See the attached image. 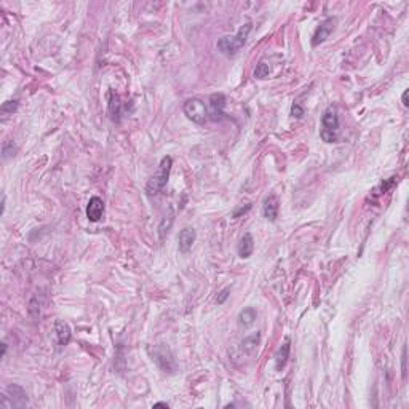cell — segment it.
<instances>
[{
	"mask_svg": "<svg viewBox=\"0 0 409 409\" xmlns=\"http://www.w3.org/2000/svg\"><path fill=\"white\" fill-rule=\"evenodd\" d=\"M291 114H293V117H296V119H302V117H304V109L299 104H294L293 109H291Z\"/></svg>",
	"mask_w": 409,
	"mask_h": 409,
	"instance_id": "cell-20",
	"label": "cell"
},
{
	"mask_svg": "<svg viewBox=\"0 0 409 409\" xmlns=\"http://www.w3.org/2000/svg\"><path fill=\"white\" fill-rule=\"evenodd\" d=\"M195 237H197V233L192 227H184L179 232L178 241H179V251L182 254H187L192 249V246H194V243H195Z\"/></svg>",
	"mask_w": 409,
	"mask_h": 409,
	"instance_id": "cell-8",
	"label": "cell"
},
{
	"mask_svg": "<svg viewBox=\"0 0 409 409\" xmlns=\"http://www.w3.org/2000/svg\"><path fill=\"white\" fill-rule=\"evenodd\" d=\"M182 111H184L186 117L189 120H192L197 125H203L206 123L208 120V111H206V106L202 99L198 98H190L184 103V107H182Z\"/></svg>",
	"mask_w": 409,
	"mask_h": 409,
	"instance_id": "cell-5",
	"label": "cell"
},
{
	"mask_svg": "<svg viewBox=\"0 0 409 409\" xmlns=\"http://www.w3.org/2000/svg\"><path fill=\"white\" fill-rule=\"evenodd\" d=\"M154 407H168V403H157L154 404Z\"/></svg>",
	"mask_w": 409,
	"mask_h": 409,
	"instance_id": "cell-25",
	"label": "cell"
},
{
	"mask_svg": "<svg viewBox=\"0 0 409 409\" xmlns=\"http://www.w3.org/2000/svg\"><path fill=\"white\" fill-rule=\"evenodd\" d=\"M403 106L404 107L409 106V103H407V91H404V93H403Z\"/></svg>",
	"mask_w": 409,
	"mask_h": 409,
	"instance_id": "cell-24",
	"label": "cell"
},
{
	"mask_svg": "<svg viewBox=\"0 0 409 409\" xmlns=\"http://www.w3.org/2000/svg\"><path fill=\"white\" fill-rule=\"evenodd\" d=\"M16 152V147L13 146V141H7V143L4 144L2 147V157H4V160H7L8 157H13Z\"/></svg>",
	"mask_w": 409,
	"mask_h": 409,
	"instance_id": "cell-18",
	"label": "cell"
},
{
	"mask_svg": "<svg viewBox=\"0 0 409 409\" xmlns=\"http://www.w3.org/2000/svg\"><path fill=\"white\" fill-rule=\"evenodd\" d=\"M55 331H56V337H58V342H60V345H68L71 342V336H72L69 324L63 320H56Z\"/></svg>",
	"mask_w": 409,
	"mask_h": 409,
	"instance_id": "cell-12",
	"label": "cell"
},
{
	"mask_svg": "<svg viewBox=\"0 0 409 409\" xmlns=\"http://www.w3.org/2000/svg\"><path fill=\"white\" fill-rule=\"evenodd\" d=\"M269 74H270V68H269V64L261 61L259 64L256 66V69H254V77L256 79H265V77H269Z\"/></svg>",
	"mask_w": 409,
	"mask_h": 409,
	"instance_id": "cell-17",
	"label": "cell"
},
{
	"mask_svg": "<svg viewBox=\"0 0 409 409\" xmlns=\"http://www.w3.org/2000/svg\"><path fill=\"white\" fill-rule=\"evenodd\" d=\"M107 98H109V114L112 117V120L115 122H119L120 120V98L117 96L114 91H109V95H107Z\"/></svg>",
	"mask_w": 409,
	"mask_h": 409,
	"instance_id": "cell-16",
	"label": "cell"
},
{
	"mask_svg": "<svg viewBox=\"0 0 409 409\" xmlns=\"http://www.w3.org/2000/svg\"><path fill=\"white\" fill-rule=\"evenodd\" d=\"M253 251H254V238L251 233H245V235L240 238V243L237 246V253L241 259H248V257H251Z\"/></svg>",
	"mask_w": 409,
	"mask_h": 409,
	"instance_id": "cell-11",
	"label": "cell"
},
{
	"mask_svg": "<svg viewBox=\"0 0 409 409\" xmlns=\"http://www.w3.org/2000/svg\"><path fill=\"white\" fill-rule=\"evenodd\" d=\"M401 361H403V377L406 379V347H403V358H401Z\"/></svg>",
	"mask_w": 409,
	"mask_h": 409,
	"instance_id": "cell-23",
	"label": "cell"
},
{
	"mask_svg": "<svg viewBox=\"0 0 409 409\" xmlns=\"http://www.w3.org/2000/svg\"><path fill=\"white\" fill-rule=\"evenodd\" d=\"M224 107H225V96L222 93H214L210 96V109H211V119L213 120H221L224 115Z\"/></svg>",
	"mask_w": 409,
	"mask_h": 409,
	"instance_id": "cell-10",
	"label": "cell"
},
{
	"mask_svg": "<svg viewBox=\"0 0 409 409\" xmlns=\"http://www.w3.org/2000/svg\"><path fill=\"white\" fill-rule=\"evenodd\" d=\"M171 166H173V158L171 157H163L162 162H160V166H158V170H157V173L147 182L146 190H147L149 195L160 194L162 189L166 186V182H168L170 173H171Z\"/></svg>",
	"mask_w": 409,
	"mask_h": 409,
	"instance_id": "cell-2",
	"label": "cell"
},
{
	"mask_svg": "<svg viewBox=\"0 0 409 409\" xmlns=\"http://www.w3.org/2000/svg\"><path fill=\"white\" fill-rule=\"evenodd\" d=\"M256 318H257L256 308L246 307V308H243V310L238 313V324H240V326H243V328H248V326H251V324L254 323Z\"/></svg>",
	"mask_w": 409,
	"mask_h": 409,
	"instance_id": "cell-15",
	"label": "cell"
},
{
	"mask_svg": "<svg viewBox=\"0 0 409 409\" xmlns=\"http://www.w3.org/2000/svg\"><path fill=\"white\" fill-rule=\"evenodd\" d=\"M5 353H7V344L4 342L2 344V358H5Z\"/></svg>",
	"mask_w": 409,
	"mask_h": 409,
	"instance_id": "cell-26",
	"label": "cell"
},
{
	"mask_svg": "<svg viewBox=\"0 0 409 409\" xmlns=\"http://www.w3.org/2000/svg\"><path fill=\"white\" fill-rule=\"evenodd\" d=\"M248 210H251V203H248V205H246L245 208H243V206H241V208H238V210H237L235 213H233V218H238L240 214H245V213H246Z\"/></svg>",
	"mask_w": 409,
	"mask_h": 409,
	"instance_id": "cell-22",
	"label": "cell"
},
{
	"mask_svg": "<svg viewBox=\"0 0 409 409\" xmlns=\"http://www.w3.org/2000/svg\"><path fill=\"white\" fill-rule=\"evenodd\" d=\"M229 293H230V289H229V288H225V289H222V291H221V294H219V297H218V299H216V302H218V304H222V302H224V300H225V299H227V297H229Z\"/></svg>",
	"mask_w": 409,
	"mask_h": 409,
	"instance_id": "cell-21",
	"label": "cell"
},
{
	"mask_svg": "<svg viewBox=\"0 0 409 409\" xmlns=\"http://www.w3.org/2000/svg\"><path fill=\"white\" fill-rule=\"evenodd\" d=\"M253 29V24L251 23H246L245 26H241L240 31L237 32L235 36H225L222 39H219L218 42V48L221 52L225 55V56H233L237 55L241 48L245 47L246 44V39L249 36V32Z\"/></svg>",
	"mask_w": 409,
	"mask_h": 409,
	"instance_id": "cell-1",
	"label": "cell"
},
{
	"mask_svg": "<svg viewBox=\"0 0 409 409\" xmlns=\"http://www.w3.org/2000/svg\"><path fill=\"white\" fill-rule=\"evenodd\" d=\"M16 109H18V101H7V103L2 104V114L4 115L13 114Z\"/></svg>",
	"mask_w": 409,
	"mask_h": 409,
	"instance_id": "cell-19",
	"label": "cell"
},
{
	"mask_svg": "<svg viewBox=\"0 0 409 409\" xmlns=\"http://www.w3.org/2000/svg\"><path fill=\"white\" fill-rule=\"evenodd\" d=\"M289 350H291V344H289V339H286L285 344L278 348L277 355H275V368H277V371H281L286 366L288 358H289Z\"/></svg>",
	"mask_w": 409,
	"mask_h": 409,
	"instance_id": "cell-13",
	"label": "cell"
},
{
	"mask_svg": "<svg viewBox=\"0 0 409 409\" xmlns=\"http://www.w3.org/2000/svg\"><path fill=\"white\" fill-rule=\"evenodd\" d=\"M337 130H339V117L336 107H326V111L321 115V131L320 136L324 143H336L337 141Z\"/></svg>",
	"mask_w": 409,
	"mask_h": 409,
	"instance_id": "cell-3",
	"label": "cell"
},
{
	"mask_svg": "<svg viewBox=\"0 0 409 409\" xmlns=\"http://www.w3.org/2000/svg\"><path fill=\"white\" fill-rule=\"evenodd\" d=\"M28 406V395L21 385H12L7 387V395L0 398V407L2 409H13V407H26Z\"/></svg>",
	"mask_w": 409,
	"mask_h": 409,
	"instance_id": "cell-4",
	"label": "cell"
},
{
	"mask_svg": "<svg viewBox=\"0 0 409 409\" xmlns=\"http://www.w3.org/2000/svg\"><path fill=\"white\" fill-rule=\"evenodd\" d=\"M104 214V202L99 197H91L87 205V218L91 222H98Z\"/></svg>",
	"mask_w": 409,
	"mask_h": 409,
	"instance_id": "cell-7",
	"label": "cell"
},
{
	"mask_svg": "<svg viewBox=\"0 0 409 409\" xmlns=\"http://www.w3.org/2000/svg\"><path fill=\"white\" fill-rule=\"evenodd\" d=\"M278 208H280V202L277 195H269L265 200H264V205H262V214L267 221L273 222L275 219L278 218Z\"/></svg>",
	"mask_w": 409,
	"mask_h": 409,
	"instance_id": "cell-9",
	"label": "cell"
},
{
	"mask_svg": "<svg viewBox=\"0 0 409 409\" xmlns=\"http://www.w3.org/2000/svg\"><path fill=\"white\" fill-rule=\"evenodd\" d=\"M259 342H261V332H254V334L248 336L246 339L241 340L240 350L243 353H246V355H251L254 350H256V347L259 345Z\"/></svg>",
	"mask_w": 409,
	"mask_h": 409,
	"instance_id": "cell-14",
	"label": "cell"
},
{
	"mask_svg": "<svg viewBox=\"0 0 409 409\" xmlns=\"http://www.w3.org/2000/svg\"><path fill=\"white\" fill-rule=\"evenodd\" d=\"M336 23H337L336 18H328V20H324V21L320 24V26L316 28V31H315L313 39H312V47H318L320 44H323V42L332 34V31L336 29Z\"/></svg>",
	"mask_w": 409,
	"mask_h": 409,
	"instance_id": "cell-6",
	"label": "cell"
}]
</instances>
